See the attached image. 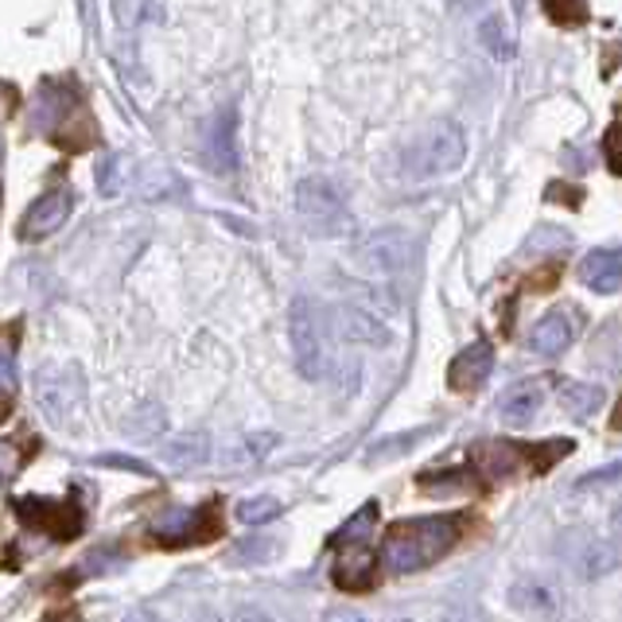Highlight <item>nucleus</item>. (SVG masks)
Here are the masks:
<instances>
[{
	"mask_svg": "<svg viewBox=\"0 0 622 622\" xmlns=\"http://www.w3.org/2000/svg\"><path fill=\"white\" fill-rule=\"evenodd\" d=\"M164 463H172V467H203L206 459H211V436L206 432H183V436H175V440H168L164 443Z\"/></svg>",
	"mask_w": 622,
	"mask_h": 622,
	"instance_id": "21",
	"label": "nucleus"
},
{
	"mask_svg": "<svg viewBox=\"0 0 622 622\" xmlns=\"http://www.w3.org/2000/svg\"><path fill=\"white\" fill-rule=\"evenodd\" d=\"M296 214L300 222L311 229V234H320V238H339L351 229V211H346V199L339 191L335 180L328 175H308L300 180L296 187Z\"/></svg>",
	"mask_w": 622,
	"mask_h": 622,
	"instance_id": "4",
	"label": "nucleus"
},
{
	"mask_svg": "<svg viewBox=\"0 0 622 622\" xmlns=\"http://www.w3.org/2000/svg\"><path fill=\"white\" fill-rule=\"evenodd\" d=\"M607 164H611L614 175H622V117L607 132Z\"/></svg>",
	"mask_w": 622,
	"mask_h": 622,
	"instance_id": "32",
	"label": "nucleus"
},
{
	"mask_svg": "<svg viewBox=\"0 0 622 622\" xmlns=\"http://www.w3.org/2000/svg\"><path fill=\"white\" fill-rule=\"evenodd\" d=\"M331 315L315 300L300 296L288 311V339H292V358L300 377L323 382L335 374V346H331Z\"/></svg>",
	"mask_w": 622,
	"mask_h": 622,
	"instance_id": "2",
	"label": "nucleus"
},
{
	"mask_svg": "<svg viewBox=\"0 0 622 622\" xmlns=\"http://www.w3.org/2000/svg\"><path fill=\"white\" fill-rule=\"evenodd\" d=\"M331 580L343 591H366L377 583V560L366 545H339L335 568H331Z\"/></svg>",
	"mask_w": 622,
	"mask_h": 622,
	"instance_id": "14",
	"label": "nucleus"
},
{
	"mask_svg": "<svg viewBox=\"0 0 622 622\" xmlns=\"http://www.w3.org/2000/svg\"><path fill=\"white\" fill-rule=\"evenodd\" d=\"M17 514L24 517L28 525L51 533L58 540H71L83 533V510L74 502H55V498H17Z\"/></svg>",
	"mask_w": 622,
	"mask_h": 622,
	"instance_id": "8",
	"label": "nucleus"
},
{
	"mask_svg": "<svg viewBox=\"0 0 622 622\" xmlns=\"http://www.w3.org/2000/svg\"><path fill=\"white\" fill-rule=\"evenodd\" d=\"M576 277H580L583 288H591V292H599V296L619 292L622 288V246L591 249V254L580 261V269H576Z\"/></svg>",
	"mask_w": 622,
	"mask_h": 622,
	"instance_id": "13",
	"label": "nucleus"
},
{
	"mask_svg": "<svg viewBox=\"0 0 622 622\" xmlns=\"http://www.w3.org/2000/svg\"><path fill=\"white\" fill-rule=\"evenodd\" d=\"M467 160V132L459 121H432L409 148H405V172L412 180H436V175L455 172Z\"/></svg>",
	"mask_w": 622,
	"mask_h": 622,
	"instance_id": "3",
	"label": "nucleus"
},
{
	"mask_svg": "<svg viewBox=\"0 0 622 622\" xmlns=\"http://www.w3.org/2000/svg\"><path fill=\"white\" fill-rule=\"evenodd\" d=\"M323 622H369V619L358 611H351V607H331V611L323 614Z\"/></svg>",
	"mask_w": 622,
	"mask_h": 622,
	"instance_id": "35",
	"label": "nucleus"
},
{
	"mask_svg": "<svg viewBox=\"0 0 622 622\" xmlns=\"http://www.w3.org/2000/svg\"><path fill=\"white\" fill-rule=\"evenodd\" d=\"M522 455H525V448H514V443H502V440L479 443V448H475L479 467H483L486 475H494V479L514 475L517 467H522Z\"/></svg>",
	"mask_w": 622,
	"mask_h": 622,
	"instance_id": "22",
	"label": "nucleus"
},
{
	"mask_svg": "<svg viewBox=\"0 0 622 622\" xmlns=\"http://www.w3.org/2000/svg\"><path fill=\"white\" fill-rule=\"evenodd\" d=\"M160 432H164V409L160 405H140L129 417V436H137V440H148V436Z\"/></svg>",
	"mask_w": 622,
	"mask_h": 622,
	"instance_id": "28",
	"label": "nucleus"
},
{
	"mask_svg": "<svg viewBox=\"0 0 622 622\" xmlns=\"http://www.w3.org/2000/svg\"><path fill=\"white\" fill-rule=\"evenodd\" d=\"M20 389V374H17V354L12 346H0V405H9Z\"/></svg>",
	"mask_w": 622,
	"mask_h": 622,
	"instance_id": "31",
	"label": "nucleus"
},
{
	"mask_svg": "<svg viewBox=\"0 0 622 622\" xmlns=\"http://www.w3.org/2000/svg\"><path fill=\"white\" fill-rule=\"evenodd\" d=\"M272 553H277L272 540H246V545H238V557L249 560V565H261V560H269Z\"/></svg>",
	"mask_w": 622,
	"mask_h": 622,
	"instance_id": "33",
	"label": "nucleus"
},
{
	"mask_svg": "<svg viewBox=\"0 0 622 622\" xmlns=\"http://www.w3.org/2000/svg\"><path fill=\"white\" fill-rule=\"evenodd\" d=\"M401 622H409V619H401Z\"/></svg>",
	"mask_w": 622,
	"mask_h": 622,
	"instance_id": "44",
	"label": "nucleus"
},
{
	"mask_svg": "<svg viewBox=\"0 0 622 622\" xmlns=\"http://www.w3.org/2000/svg\"><path fill=\"white\" fill-rule=\"evenodd\" d=\"M540 405H545V385L522 382V385H514V389L502 394L498 417H502V425H510V428H525V425H533V417L540 412Z\"/></svg>",
	"mask_w": 622,
	"mask_h": 622,
	"instance_id": "15",
	"label": "nucleus"
},
{
	"mask_svg": "<svg viewBox=\"0 0 622 622\" xmlns=\"http://www.w3.org/2000/svg\"><path fill=\"white\" fill-rule=\"evenodd\" d=\"M218 510L199 506V510H180V514H168L164 522L152 525V537L164 545V549H183V545H199L206 537H218Z\"/></svg>",
	"mask_w": 622,
	"mask_h": 622,
	"instance_id": "7",
	"label": "nucleus"
},
{
	"mask_svg": "<svg viewBox=\"0 0 622 622\" xmlns=\"http://www.w3.org/2000/svg\"><path fill=\"white\" fill-rule=\"evenodd\" d=\"M448 4H451L455 12H475V9H483L486 0H448Z\"/></svg>",
	"mask_w": 622,
	"mask_h": 622,
	"instance_id": "39",
	"label": "nucleus"
},
{
	"mask_svg": "<svg viewBox=\"0 0 622 622\" xmlns=\"http://www.w3.org/2000/svg\"><path fill=\"white\" fill-rule=\"evenodd\" d=\"M331 328H339V335L346 343H358V346H389V339H394L374 311L354 308V303H343V308L331 311Z\"/></svg>",
	"mask_w": 622,
	"mask_h": 622,
	"instance_id": "12",
	"label": "nucleus"
},
{
	"mask_svg": "<svg viewBox=\"0 0 622 622\" xmlns=\"http://www.w3.org/2000/svg\"><path fill=\"white\" fill-rule=\"evenodd\" d=\"M491 369H494V346L486 343V339H479V343H471L467 351H459L455 358H451L448 385L455 394H475L479 385L491 377Z\"/></svg>",
	"mask_w": 622,
	"mask_h": 622,
	"instance_id": "11",
	"label": "nucleus"
},
{
	"mask_svg": "<svg viewBox=\"0 0 622 622\" xmlns=\"http://www.w3.org/2000/svg\"><path fill=\"white\" fill-rule=\"evenodd\" d=\"M448 622H471V619H448Z\"/></svg>",
	"mask_w": 622,
	"mask_h": 622,
	"instance_id": "42",
	"label": "nucleus"
},
{
	"mask_svg": "<svg viewBox=\"0 0 622 622\" xmlns=\"http://www.w3.org/2000/svg\"><path fill=\"white\" fill-rule=\"evenodd\" d=\"M463 537V517L459 514H428L394 522L382 540V560L389 572L409 576L420 568H432L440 557H448Z\"/></svg>",
	"mask_w": 622,
	"mask_h": 622,
	"instance_id": "1",
	"label": "nucleus"
},
{
	"mask_svg": "<svg viewBox=\"0 0 622 622\" xmlns=\"http://www.w3.org/2000/svg\"><path fill=\"white\" fill-rule=\"evenodd\" d=\"M603 385L591 382H565L560 385V409L568 412L572 420H591L603 405Z\"/></svg>",
	"mask_w": 622,
	"mask_h": 622,
	"instance_id": "20",
	"label": "nucleus"
},
{
	"mask_svg": "<svg viewBox=\"0 0 622 622\" xmlns=\"http://www.w3.org/2000/svg\"><path fill=\"white\" fill-rule=\"evenodd\" d=\"M98 191L106 199H117L121 195L125 187H129V160L125 156H117V152H106V156H98Z\"/></svg>",
	"mask_w": 622,
	"mask_h": 622,
	"instance_id": "24",
	"label": "nucleus"
},
{
	"mask_svg": "<svg viewBox=\"0 0 622 622\" xmlns=\"http://www.w3.org/2000/svg\"><path fill=\"white\" fill-rule=\"evenodd\" d=\"M71 211H74V195L66 187L43 191V195L24 211V218H20V242L51 238L55 229H63V222L71 218Z\"/></svg>",
	"mask_w": 622,
	"mask_h": 622,
	"instance_id": "9",
	"label": "nucleus"
},
{
	"mask_svg": "<svg viewBox=\"0 0 622 622\" xmlns=\"http://www.w3.org/2000/svg\"><path fill=\"white\" fill-rule=\"evenodd\" d=\"M510 599H514L517 611L533 614V619H557V614H560V596H557V588H549V583H540V580H522V583H514Z\"/></svg>",
	"mask_w": 622,
	"mask_h": 622,
	"instance_id": "18",
	"label": "nucleus"
},
{
	"mask_svg": "<svg viewBox=\"0 0 622 622\" xmlns=\"http://www.w3.org/2000/svg\"><path fill=\"white\" fill-rule=\"evenodd\" d=\"M545 12H549V20L560 28L588 24V0H545Z\"/></svg>",
	"mask_w": 622,
	"mask_h": 622,
	"instance_id": "26",
	"label": "nucleus"
},
{
	"mask_svg": "<svg viewBox=\"0 0 622 622\" xmlns=\"http://www.w3.org/2000/svg\"><path fill=\"white\" fill-rule=\"evenodd\" d=\"M277 448V436L272 432H254V436H246L242 443H234V451H229V463H254V459H261L265 451H272Z\"/></svg>",
	"mask_w": 622,
	"mask_h": 622,
	"instance_id": "29",
	"label": "nucleus"
},
{
	"mask_svg": "<svg viewBox=\"0 0 622 622\" xmlns=\"http://www.w3.org/2000/svg\"><path fill=\"white\" fill-rule=\"evenodd\" d=\"M425 436V428L420 432H405V436H389V440L374 443V448L366 451L369 463H385V459H394V455H405L409 448H417V440Z\"/></svg>",
	"mask_w": 622,
	"mask_h": 622,
	"instance_id": "30",
	"label": "nucleus"
},
{
	"mask_svg": "<svg viewBox=\"0 0 622 622\" xmlns=\"http://www.w3.org/2000/svg\"><path fill=\"white\" fill-rule=\"evenodd\" d=\"M83 397H86V382L78 374V366H71V362L66 366H43L35 374V401H40V409L55 425H66L78 412Z\"/></svg>",
	"mask_w": 622,
	"mask_h": 622,
	"instance_id": "5",
	"label": "nucleus"
},
{
	"mask_svg": "<svg viewBox=\"0 0 622 622\" xmlns=\"http://www.w3.org/2000/svg\"><path fill=\"white\" fill-rule=\"evenodd\" d=\"M12 463H17V448H12V443H0V479L9 475Z\"/></svg>",
	"mask_w": 622,
	"mask_h": 622,
	"instance_id": "37",
	"label": "nucleus"
},
{
	"mask_svg": "<svg viewBox=\"0 0 622 622\" xmlns=\"http://www.w3.org/2000/svg\"><path fill=\"white\" fill-rule=\"evenodd\" d=\"M362 265H366L374 277H401L412 265V238L409 229L401 226H382L374 229L358 249Z\"/></svg>",
	"mask_w": 622,
	"mask_h": 622,
	"instance_id": "6",
	"label": "nucleus"
},
{
	"mask_svg": "<svg viewBox=\"0 0 622 622\" xmlns=\"http://www.w3.org/2000/svg\"><path fill=\"white\" fill-rule=\"evenodd\" d=\"M611 479H622V463H614V467H603V471H596V475L580 479V486H599V483H611Z\"/></svg>",
	"mask_w": 622,
	"mask_h": 622,
	"instance_id": "34",
	"label": "nucleus"
},
{
	"mask_svg": "<svg viewBox=\"0 0 622 622\" xmlns=\"http://www.w3.org/2000/svg\"><path fill=\"white\" fill-rule=\"evenodd\" d=\"M206 622H222V619H206Z\"/></svg>",
	"mask_w": 622,
	"mask_h": 622,
	"instance_id": "43",
	"label": "nucleus"
},
{
	"mask_svg": "<svg viewBox=\"0 0 622 622\" xmlns=\"http://www.w3.org/2000/svg\"><path fill=\"white\" fill-rule=\"evenodd\" d=\"M479 43H483L486 55L498 58V63H510V58L517 55V35L502 12H491V17L479 20Z\"/></svg>",
	"mask_w": 622,
	"mask_h": 622,
	"instance_id": "19",
	"label": "nucleus"
},
{
	"mask_svg": "<svg viewBox=\"0 0 622 622\" xmlns=\"http://www.w3.org/2000/svg\"><path fill=\"white\" fill-rule=\"evenodd\" d=\"M98 463H106V467H129L132 475H148L144 463H137V459H125V455H101Z\"/></svg>",
	"mask_w": 622,
	"mask_h": 622,
	"instance_id": "36",
	"label": "nucleus"
},
{
	"mask_svg": "<svg viewBox=\"0 0 622 622\" xmlns=\"http://www.w3.org/2000/svg\"><path fill=\"white\" fill-rule=\"evenodd\" d=\"M611 428H614V432H622V397H619V405H614V412H611Z\"/></svg>",
	"mask_w": 622,
	"mask_h": 622,
	"instance_id": "41",
	"label": "nucleus"
},
{
	"mask_svg": "<svg viewBox=\"0 0 622 622\" xmlns=\"http://www.w3.org/2000/svg\"><path fill=\"white\" fill-rule=\"evenodd\" d=\"M109 12H114L117 28L132 32V28H140L148 20V12H152V0H109Z\"/></svg>",
	"mask_w": 622,
	"mask_h": 622,
	"instance_id": "27",
	"label": "nucleus"
},
{
	"mask_svg": "<svg viewBox=\"0 0 622 622\" xmlns=\"http://www.w3.org/2000/svg\"><path fill=\"white\" fill-rule=\"evenodd\" d=\"M125 622H164V619H156L152 611H132V614H129V619H125Z\"/></svg>",
	"mask_w": 622,
	"mask_h": 622,
	"instance_id": "40",
	"label": "nucleus"
},
{
	"mask_svg": "<svg viewBox=\"0 0 622 622\" xmlns=\"http://www.w3.org/2000/svg\"><path fill=\"white\" fill-rule=\"evenodd\" d=\"M374 525H377V502H366V506L354 510V514L339 525L331 540H335V549H339V545H366L369 533H374Z\"/></svg>",
	"mask_w": 622,
	"mask_h": 622,
	"instance_id": "23",
	"label": "nucleus"
},
{
	"mask_svg": "<svg viewBox=\"0 0 622 622\" xmlns=\"http://www.w3.org/2000/svg\"><path fill=\"white\" fill-rule=\"evenodd\" d=\"M614 568H622V533L588 540V549H583V557H580L583 580H603Z\"/></svg>",
	"mask_w": 622,
	"mask_h": 622,
	"instance_id": "17",
	"label": "nucleus"
},
{
	"mask_svg": "<svg viewBox=\"0 0 622 622\" xmlns=\"http://www.w3.org/2000/svg\"><path fill=\"white\" fill-rule=\"evenodd\" d=\"M234 622H272L265 611H257V607H242L238 614H234Z\"/></svg>",
	"mask_w": 622,
	"mask_h": 622,
	"instance_id": "38",
	"label": "nucleus"
},
{
	"mask_svg": "<svg viewBox=\"0 0 622 622\" xmlns=\"http://www.w3.org/2000/svg\"><path fill=\"white\" fill-rule=\"evenodd\" d=\"M285 514V502L272 498V494H257V498H242L238 502V522L242 525H265L272 517Z\"/></svg>",
	"mask_w": 622,
	"mask_h": 622,
	"instance_id": "25",
	"label": "nucleus"
},
{
	"mask_svg": "<svg viewBox=\"0 0 622 622\" xmlns=\"http://www.w3.org/2000/svg\"><path fill=\"white\" fill-rule=\"evenodd\" d=\"M568 346H572V320L565 311H549L529 335V351L540 354V358H560Z\"/></svg>",
	"mask_w": 622,
	"mask_h": 622,
	"instance_id": "16",
	"label": "nucleus"
},
{
	"mask_svg": "<svg viewBox=\"0 0 622 622\" xmlns=\"http://www.w3.org/2000/svg\"><path fill=\"white\" fill-rule=\"evenodd\" d=\"M206 168L218 175L238 172V114L226 106L211 121V137H206Z\"/></svg>",
	"mask_w": 622,
	"mask_h": 622,
	"instance_id": "10",
	"label": "nucleus"
}]
</instances>
